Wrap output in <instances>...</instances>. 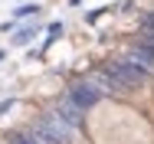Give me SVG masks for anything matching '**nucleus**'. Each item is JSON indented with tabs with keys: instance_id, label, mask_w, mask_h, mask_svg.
Wrapping results in <instances>:
<instances>
[{
	"instance_id": "f257e3e1",
	"label": "nucleus",
	"mask_w": 154,
	"mask_h": 144,
	"mask_svg": "<svg viewBox=\"0 0 154 144\" xmlns=\"http://www.w3.org/2000/svg\"><path fill=\"white\" fill-rule=\"evenodd\" d=\"M30 134L39 144H69L72 134H75V128H72L56 108H49V112H43V115L36 118V124L30 128Z\"/></svg>"
},
{
	"instance_id": "f03ea898",
	"label": "nucleus",
	"mask_w": 154,
	"mask_h": 144,
	"mask_svg": "<svg viewBox=\"0 0 154 144\" xmlns=\"http://www.w3.org/2000/svg\"><path fill=\"white\" fill-rule=\"evenodd\" d=\"M105 92H102V85L98 82H75V85L66 92V98H62V105H69V108H75V112H89L95 102L102 98Z\"/></svg>"
},
{
	"instance_id": "7ed1b4c3",
	"label": "nucleus",
	"mask_w": 154,
	"mask_h": 144,
	"mask_svg": "<svg viewBox=\"0 0 154 144\" xmlns=\"http://www.w3.org/2000/svg\"><path fill=\"white\" fill-rule=\"evenodd\" d=\"M33 36H36V26H23L13 33V46H26V43H33Z\"/></svg>"
},
{
	"instance_id": "20e7f679",
	"label": "nucleus",
	"mask_w": 154,
	"mask_h": 144,
	"mask_svg": "<svg viewBox=\"0 0 154 144\" xmlns=\"http://www.w3.org/2000/svg\"><path fill=\"white\" fill-rule=\"evenodd\" d=\"M7 144H39V141L33 138L30 131H17V134H13V138H10V141H7Z\"/></svg>"
},
{
	"instance_id": "39448f33",
	"label": "nucleus",
	"mask_w": 154,
	"mask_h": 144,
	"mask_svg": "<svg viewBox=\"0 0 154 144\" xmlns=\"http://www.w3.org/2000/svg\"><path fill=\"white\" fill-rule=\"evenodd\" d=\"M36 13V3H26V7H17L13 10V17H33Z\"/></svg>"
},
{
	"instance_id": "423d86ee",
	"label": "nucleus",
	"mask_w": 154,
	"mask_h": 144,
	"mask_svg": "<svg viewBox=\"0 0 154 144\" xmlns=\"http://www.w3.org/2000/svg\"><path fill=\"white\" fill-rule=\"evenodd\" d=\"M13 105H17V102H13V98H3V102H0V115H7V112H10V108H13Z\"/></svg>"
},
{
	"instance_id": "0eeeda50",
	"label": "nucleus",
	"mask_w": 154,
	"mask_h": 144,
	"mask_svg": "<svg viewBox=\"0 0 154 144\" xmlns=\"http://www.w3.org/2000/svg\"><path fill=\"white\" fill-rule=\"evenodd\" d=\"M59 33H62V23H53V26H49V43H53Z\"/></svg>"
},
{
	"instance_id": "6e6552de",
	"label": "nucleus",
	"mask_w": 154,
	"mask_h": 144,
	"mask_svg": "<svg viewBox=\"0 0 154 144\" xmlns=\"http://www.w3.org/2000/svg\"><path fill=\"white\" fill-rule=\"evenodd\" d=\"M3 59H7V53H3V49H0V62H3Z\"/></svg>"
}]
</instances>
